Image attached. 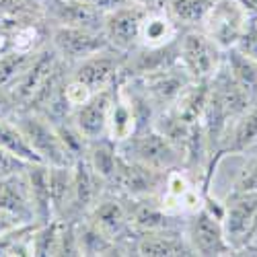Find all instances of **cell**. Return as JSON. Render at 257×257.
<instances>
[{
    "mask_svg": "<svg viewBox=\"0 0 257 257\" xmlns=\"http://www.w3.org/2000/svg\"><path fill=\"white\" fill-rule=\"evenodd\" d=\"M15 121L19 123L21 130H23L27 142L31 144V148L44 165H48V167H70V165H74L76 159L72 157V153L68 151L64 140L60 138L56 123H52L46 115L23 107V109L15 115Z\"/></svg>",
    "mask_w": 257,
    "mask_h": 257,
    "instance_id": "obj_1",
    "label": "cell"
},
{
    "mask_svg": "<svg viewBox=\"0 0 257 257\" xmlns=\"http://www.w3.org/2000/svg\"><path fill=\"white\" fill-rule=\"evenodd\" d=\"M117 151L125 159L142 163L146 167H153L159 171H169V169L183 165L179 151L155 125L134 132L127 140L117 144Z\"/></svg>",
    "mask_w": 257,
    "mask_h": 257,
    "instance_id": "obj_2",
    "label": "cell"
},
{
    "mask_svg": "<svg viewBox=\"0 0 257 257\" xmlns=\"http://www.w3.org/2000/svg\"><path fill=\"white\" fill-rule=\"evenodd\" d=\"M165 173L167 171L146 167L142 163L130 161L119 155L111 179L105 183V191H111L115 196L132 198V200L159 196L165 181Z\"/></svg>",
    "mask_w": 257,
    "mask_h": 257,
    "instance_id": "obj_3",
    "label": "cell"
},
{
    "mask_svg": "<svg viewBox=\"0 0 257 257\" xmlns=\"http://www.w3.org/2000/svg\"><path fill=\"white\" fill-rule=\"evenodd\" d=\"M220 50L202 29H187L179 35V64L191 80H210L222 66Z\"/></svg>",
    "mask_w": 257,
    "mask_h": 257,
    "instance_id": "obj_4",
    "label": "cell"
},
{
    "mask_svg": "<svg viewBox=\"0 0 257 257\" xmlns=\"http://www.w3.org/2000/svg\"><path fill=\"white\" fill-rule=\"evenodd\" d=\"M183 234L196 255H202V257L234 255L230 243L226 241L222 220L216 214H212L208 208H204V204L196 212H191L189 216H185Z\"/></svg>",
    "mask_w": 257,
    "mask_h": 257,
    "instance_id": "obj_5",
    "label": "cell"
},
{
    "mask_svg": "<svg viewBox=\"0 0 257 257\" xmlns=\"http://www.w3.org/2000/svg\"><path fill=\"white\" fill-rule=\"evenodd\" d=\"M247 23H249V13L237 0H214V5L208 11L200 29L220 50L226 52L237 46Z\"/></svg>",
    "mask_w": 257,
    "mask_h": 257,
    "instance_id": "obj_6",
    "label": "cell"
},
{
    "mask_svg": "<svg viewBox=\"0 0 257 257\" xmlns=\"http://www.w3.org/2000/svg\"><path fill=\"white\" fill-rule=\"evenodd\" d=\"M146 11H148L146 5L125 0V3L105 13L103 35L107 37L111 48L123 54H130L140 46V29Z\"/></svg>",
    "mask_w": 257,
    "mask_h": 257,
    "instance_id": "obj_7",
    "label": "cell"
},
{
    "mask_svg": "<svg viewBox=\"0 0 257 257\" xmlns=\"http://www.w3.org/2000/svg\"><path fill=\"white\" fill-rule=\"evenodd\" d=\"M50 46L72 68L80 60L109 48V41L103 35V31L68 27V25H52L50 27Z\"/></svg>",
    "mask_w": 257,
    "mask_h": 257,
    "instance_id": "obj_8",
    "label": "cell"
},
{
    "mask_svg": "<svg viewBox=\"0 0 257 257\" xmlns=\"http://www.w3.org/2000/svg\"><path fill=\"white\" fill-rule=\"evenodd\" d=\"M125 56L127 54L109 46V48H105V50H101L89 58L80 60L78 64H74L70 68V74L76 80H80L82 84H87L93 93L109 89L121 78Z\"/></svg>",
    "mask_w": 257,
    "mask_h": 257,
    "instance_id": "obj_9",
    "label": "cell"
},
{
    "mask_svg": "<svg viewBox=\"0 0 257 257\" xmlns=\"http://www.w3.org/2000/svg\"><path fill=\"white\" fill-rule=\"evenodd\" d=\"M134 80H138V84L146 93L148 101L155 105L157 113L169 109V107L179 99V95L194 82L191 76L183 70L181 64H175V66H171V68L146 74V76H138Z\"/></svg>",
    "mask_w": 257,
    "mask_h": 257,
    "instance_id": "obj_10",
    "label": "cell"
},
{
    "mask_svg": "<svg viewBox=\"0 0 257 257\" xmlns=\"http://www.w3.org/2000/svg\"><path fill=\"white\" fill-rule=\"evenodd\" d=\"M222 226L234 255L257 220V194H228L224 200Z\"/></svg>",
    "mask_w": 257,
    "mask_h": 257,
    "instance_id": "obj_11",
    "label": "cell"
},
{
    "mask_svg": "<svg viewBox=\"0 0 257 257\" xmlns=\"http://www.w3.org/2000/svg\"><path fill=\"white\" fill-rule=\"evenodd\" d=\"M113 89L115 84L109 89L93 93L87 101L72 111L70 121L87 140H97L107 136V119H109V109L113 101Z\"/></svg>",
    "mask_w": 257,
    "mask_h": 257,
    "instance_id": "obj_12",
    "label": "cell"
},
{
    "mask_svg": "<svg viewBox=\"0 0 257 257\" xmlns=\"http://www.w3.org/2000/svg\"><path fill=\"white\" fill-rule=\"evenodd\" d=\"M134 253L142 257H191L196 255L189 247L183 228H161L138 232L134 239Z\"/></svg>",
    "mask_w": 257,
    "mask_h": 257,
    "instance_id": "obj_13",
    "label": "cell"
},
{
    "mask_svg": "<svg viewBox=\"0 0 257 257\" xmlns=\"http://www.w3.org/2000/svg\"><path fill=\"white\" fill-rule=\"evenodd\" d=\"M46 17L52 25H68V27L103 31L105 11L78 3V0H52L46 7Z\"/></svg>",
    "mask_w": 257,
    "mask_h": 257,
    "instance_id": "obj_14",
    "label": "cell"
},
{
    "mask_svg": "<svg viewBox=\"0 0 257 257\" xmlns=\"http://www.w3.org/2000/svg\"><path fill=\"white\" fill-rule=\"evenodd\" d=\"M0 210L13 214L21 222H37L27 169L0 179Z\"/></svg>",
    "mask_w": 257,
    "mask_h": 257,
    "instance_id": "obj_15",
    "label": "cell"
},
{
    "mask_svg": "<svg viewBox=\"0 0 257 257\" xmlns=\"http://www.w3.org/2000/svg\"><path fill=\"white\" fill-rule=\"evenodd\" d=\"M179 35H181V29L177 27L175 21L169 17L163 3L148 7L144 21H142V29H140V46L161 48L167 44H173Z\"/></svg>",
    "mask_w": 257,
    "mask_h": 257,
    "instance_id": "obj_16",
    "label": "cell"
},
{
    "mask_svg": "<svg viewBox=\"0 0 257 257\" xmlns=\"http://www.w3.org/2000/svg\"><path fill=\"white\" fill-rule=\"evenodd\" d=\"M136 132V113L130 101V95L125 93L121 78L115 82L113 101L109 109V119H107V136L113 142H123Z\"/></svg>",
    "mask_w": 257,
    "mask_h": 257,
    "instance_id": "obj_17",
    "label": "cell"
},
{
    "mask_svg": "<svg viewBox=\"0 0 257 257\" xmlns=\"http://www.w3.org/2000/svg\"><path fill=\"white\" fill-rule=\"evenodd\" d=\"M27 179H29V187H31L33 208H35V220L39 224L54 220L52 194H50V167L44 163L27 165Z\"/></svg>",
    "mask_w": 257,
    "mask_h": 257,
    "instance_id": "obj_18",
    "label": "cell"
},
{
    "mask_svg": "<svg viewBox=\"0 0 257 257\" xmlns=\"http://www.w3.org/2000/svg\"><path fill=\"white\" fill-rule=\"evenodd\" d=\"M72 165L70 167H50V194L54 218L70 220L72 214Z\"/></svg>",
    "mask_w": 257,
    "mask_h": 257,
    "instance_id": "obj_19",
    "label": "cell"
},
{
    "mask_svg": "<svg viewBox=\"0 0 257 257\" xmlns=\"http://www.w3.org/2000/svg\"><path fill=\"white\" fill-rule=\"evenodd\" d=\"M169 17L175 21L181 31L200 29L214 0H161Z\"/></svg>",
    "mask_w": 257,
    "mask_h": 257,
    "instance_id": "obj_20",
    "label": "cell"
},
{
    "mask_svg": "<svg viewBox=\"0 0 257 257\" xmlns=\"http://www.w3.org/2000/svg\"><path fill=\"white\" fill-rule=\"evenodd\" d=\"M117 142H113L109 136H103L97 140H89L87 144V153H84V159L91 165V169L103 179V183H107L111 179L115 165H117Z\"/></svg>",
    "mask_w": 257,
    "mask_h": 257,
    "instance_id": "obj_21",
    "label": "cell"
},
{
    "mask_svg": "<svg viewBox=\"0 0 257 257\" xmlns=\"http://www.w3.org/2000/svg\"><path fill=\"white\" fill-rule=\"evenodd\" d=\"M224 66L230 76L241 84V89L257 101V62L237 48H230L224 52Z\"/></svg>",
    "mask_w": 257,
    "mask_h": 257,
    "instance_id": "obj_22",
    "label": "cell"
},
{
    "mask_svg": "<svg viewBox=\"0 0 257 257\" xmlns=\"http://www.w3.org/2000/svg\"><path fill=\"white\" fill-rule=\"evenodd\" d=\"M0 148H5L7 153L15 155L17 159L25 163H41L31 144L27 142L23 130L19 127V123L13 119H0Z\"/></svg>",
    "mask_w": 257,
    "mask_h": 257,
    "instance_id": "obj_23",
    "label": "cell"
},
{
    "mask_svg": "<svg viewBox=\"0 0 257 257\" xmlns=\"http://www.w3.org/2000/svg\"><path fill=\"white\" fill-rule=\"evenodd\" d=\"M35 54H21L15 50H7L0 54V87H11V84L21 76L27 68Z\"/></svg>",
    "mask_w": 257,
    "mask_h": 257,
    "instance_id": "obj_24",
    "label": "cell"
},
{
    "mask_svg": "<svg viewBox=\"0 0 257 257\" xmlns=\"http://www.w3.org/2000/svg\"><path fill=\"white\" fill-rule=\"evenodd\" d=\"M228 194H257V155H247Z\"/></svg>",
    "mask_w": 257,
    "mask_h": 257,
    "instance_id": "obj_25",
    "label": "cell"
},
{
    "mask_svg": "<svg viewBox=\"0 0 257 257\" xmlns=\"http://www.w3.org/2000/svg\"><path fill=\"white\" fill-rule=\"evenodd\" d=\"M91 95H93V91L87 87V84H82L80 80H76L72 74L66 78V82H64V97H66L68 105L72 107V111L76 109L78 105H82L84 101H87Z\"/></svg>",
    "mask_w": 257,
    "mask_h": 257,
    "instance_id": "obj_26",
    "label": "cell"
},
{
    "mask_svg": "<svg viewBox=\"0 0 257 257\" xmlns=\"http://www.w3.org/2000/svg\"><path fill=\"white\" fill-rule=\"evenodd\" d=\"M234 48L257 62V19L255 17H249V23Z\"/></svg>",
    "mask_w": 257,
    "mask_h": 257,
    "instance_id": "obj_27",
    "label": "cell"
},
{
    "mask_svg": "<svg viewBox=\"0 0 257 257\" xmlns=\"http://www.w3.org/2000/svg\"><path fill=\"white\" fill-rule=\"evenodd\" d=\"M23 107L9 87H0V119H13Z\"/></svg>",
    "mask_w": 257,
    "mask_h": 257,
    "instance_id": "obj_28",
    "label": "cell"
},
{
    "mask_svg": "<svg viewBox=\"0 0 257 257\" xmlns=\"http://www.w3.org/2000/svg\"><path fill=\"white\" fill-rule=\"evenodd\" d=\"M27 165H31V163L21 161V159H17L15 155L7 153L5 148H0V179L9 177V175H13V173H19V171H25Z\"/></svg>",
    "mask_w": 257,
    "mask_h": 257,
    "instance_id": "obj_29",
    "label": "cell"
},
{
    "mask_svg": "<svg viewBox=\"0 0 257 257\" xmlns=\"http://www.w3.org/2000/svg\"><path fill=\"white\" fill-rule=\"evenodd\" d=\"M237 255H257V220L251 226V230L247 234V239L243 241V245L239 247Z\"/></svg>",
    "mask_w": 257,
    "mask_h": 257,
    "instance_id": "obj_30",
    "label": "cell"
},
{
    "mask_svg": "<svg viewBox=\"0 0 257 257\" xmlns=\"http://www.w3.org/2000/svg\"><path fill=\"white\" fill-rule=\"evenodd\" d=\"M21 224H29V222H21L17 216H13V214L0 210V234H5V232L13 230V228H17Z\"/></svg>",
    "mask_w": 257,
    "mask_h": 257,
    "instance_id": "obj_31",
    "label": "cell"
},
{
    "mask_svg": "<svg viewBox=\"0 0 257 257\" xmlns=\"http://www.w3.org/2000/svg\"><path fill=\"white\" fill-rule=\"evenodd\" d=\"M78 3H84V5H91V7H95V9H101V11H111V9H115L117 5H121V3H125V0H78Z\"/></svg>",
    "mask_w": 257,
    "mask_h": 257,
    "instance_id": "obj_32",
    "label": "cell"
},
{
    "mask_svg": "<svg viewBox=\"0 0 257 257\" xmlns=\"http://www.w3.org/2000/svg\"><path fill=\"white\" fill-rule=\"evenodd\" d=\"M237 3L249 13V17H255L257 19V0H237Z\"/></svg>",
    "mask_w": 257,
    "mask_h": 257,
    "instance_id": "obj_33",
    "label": "cell"
},
{
    "mask_svg": "<svg viewBox=\"0 0 257 257\" xmlns=\"http://www.w3.org/2000/svg\"><path fill=\"white\" fill-rule=\"evenodd\" d=\"M132 3H140V5H146V7H153V5L161 3V0H132Z\"/></svg>",
    "mask_w": 257,
    "mask_h": 257,
    "instance_id": "obj_34",
    "label": "cell"
},
{
    "mask_svg": "<svg viewBox=\"0 0 257 257\" xmlns=\"http://www.w3.org/2000/svg\"><path fill=\"white\" fill-rule=\"evenodd\" d=\"M35 3H37V5H41V7H44V9H46V7H48V5L52 3V0H35Z\"/></svg>",
    "mask_w": 257,
    "mask_h": 257,
    "instance_id": "obj_35",
    "label": "cell"
},
{
    "mask_svg": "<svg viewBox=\"0 0 257 257\" xmlns=\"http://www.w3.org/2000/svg\"><path fill=\"white\" fill-rule=\"evenodd\" d=\"M247 155H257V144H255V146L251 148V151H247V153H245L243 157H247Z\"/></svg>",
    "mask_w": 257,
    "mask_h": 257,
    "instance_id": "obj_36",
    "label": "cell"
},
{
    "mask_svg": "<svg viewBox=\"0 0 257 257\" xmlns=\"http://www.w3.org/2000/svg\"><path fill=\"white\" fill-rule=\"evenodd\" d=\"M0 54H3V50H0Z\"/></svg>",
    "mask_w": 257,
    "mask_h": 257,
    "instance_id": "obj_37",
    "label": "cell"
}]
</instances>
